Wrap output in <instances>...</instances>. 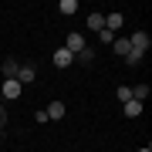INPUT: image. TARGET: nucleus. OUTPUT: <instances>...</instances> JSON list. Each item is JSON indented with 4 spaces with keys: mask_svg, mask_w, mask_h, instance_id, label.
Returning a JSON list of instances; mask_svg holds the SVG:
<instances>
[{
    "mask_svg": "<svg viewBox=\"0 0 152 152\" xmlns=\"http://www.w3.org/2000/svg\"><path fill=\"white\" fill-rule=\"evenodd\" d=\"M118 102L125 105V102H132V88H125V85H118Z\"/></svg>",
    "mask_w": 152,
    "mask_h": 152,
    "instance_id": "2eb2a0df",
    "label": "nucleus"
},
{
    "mask_svg": "<svg viewBox=\"0 0 152 152\" xmlns=\"http://www.w3.org/2000/svg\"><path fill=\"white\" fill-rule=\"evenodd\" d=\"M54 64H58V68H68V64H75V54L61 48V51H54Z\"/></svg>",
    "mask_w": 152,
    "mask_h": 152,
    "instance_id": "6e6552de",
    "label": "nucleus"
},
{
    "mask_svg": "<svg viewBox=\"0 0 152 152\" xmlns=\"http://www.w3.org/2000/svg\"><path fill=\"white\" fill-rule=\"evenodd\" d=\"M112 51H115V54H118V58H125V54H129V51H132L129 37H115V41H112Z\"/></svg>",
    "mask_w": 152,
    "mask_h": 152,
    "instance_id": "0eeeda50",
    "label": "nucleus"
},
{
    "mask_svg": "<svg viewBox=\"0 0 152 152\" xmlns=\"http://www.w3.org/2000/svg\"><path fill=\"white\" fill-rule=\"evenodd\" d=\"M4 125H7V108L0 105V132H4Z\"/></svg>",
    "mask_w": 152,
    "mask_h": 152,
    "instance_id": "a211bd4d",
    "label": "nucleus"
},
{
    "mask_svg": "<svg viewBox=\"0 0 152 152\" xmlns=\"http://www.w3.org/2000/svg\"><path fill=\"white\" fill-rule=\"evenodd\" d=\"M122 24H125V17H122L118 10H115V14H108V17H105V31H112V34H118V27H122Z\"/></svg>",
    "mask_w": 152,
    "mask_h": 152,
    "instance_id": "39448f33",
    "label": "nucleus"
},
{
    "mask_svg": "<svg viewBox=\"0 0 152 152\" xmlns=\"http://www.w3.org/2000/svg\"><path fill=\"white\" fill-rule=\"evenodd\" d=\"M125 115H129V118L142 115V105H139V102H125Z\"/></svg>",
    "mask_w": 152,
    "mask_h": 152,
    "instance_id": "ddd939ff",
    "label": "nucleus"
},
{
    "mask_svg": "<svg viewBox=\"0 0 152 152\" xmlns=\"http://www.w3.org/2000/svg\"><path fill=\"white\" fill-rule=\"evenodd\" d=\"M142 58H145V54H139V51H129V54H125V64H129V68H135Z\"/></svg>",
    "mask_w": 152,
    "mask_h": 152,
    "instance_id": "4468645a",
    "label": "nucleus"
},
{
    "mask_svg": "<svg viewBox=\"0 0 152 152\" xmlns=\"http://www.w3.org/2000/svg\"><path fill=\"white\" fill-rule=\"evenodd\" d=\"M61 10H64V14H75L78 10V0H61Z\"/></svg>",
    "mask_w": 152,
    "mask_h": 152,
    "instance_id": "dca6fc26",
    "label": "nucleus"
},
{
    "mask_svg": "<svg viewBox=\"0 0 152 152\" xmlns=\"http://www.w3.org/2000/svg\"><path fill=\"white\" fill-rule=\"evenodd\" d=\"M145 98H149V85H135V88H132V102L145 105Z\"/></svg>",
    "mask_w": 152,
    "mask_h": 152,
    "instance_id": "f8f14e48",
    "label": "nucleus"
},
{
    "mask_svg": "<svg viewBox=\"0 0 152 152\" xmlns=\"http://www.w3.org/2000/svg\"><path fill=\"white\" fill-rule=\"evenodd\" d=\"M129 44H132V51L145 54V51H149V44H152V37H149L145 31H139V34H132V37H129Z\"/></svg>",
    "mask_w": 152,
    "mask_h": 152,
    "instance_id": "f03ea898",
    "label": "nucleus"
},
{
    "mask_svg": "<svg viewBox=\"0 0 152 152\" xmlns=\"http://www.w3.org/2000/svg\"><path fill=\"white\" fill-rule=\"evenodd\" d=\"M34 78H37V71H34V64H20V68H17V81H20V85H31Z\"/></svg>",
    "mask_w": 152,
    "mask_h": 152,
    "instance_id": "20e7f679",
    "label": "nucleus"
},
{
    "mask_svg": "<svg viewBox=\"0 0 152 152\" xmlns=\"http://www.w3.org/2000/svg\"><path fill=\"white\" fill-rule=\"evenodd\" d=\"M75 61H78V64H88V68H91V64H95V51H91V48L78 51V54H75Z\"/></svg>",
    "mask_w": 152,
    "mask_h": 152,
    "instance_id": "9b49d317",
    "label": "nucleus"
},
{
    "mask_svg": "<svg viewBox=\"0 0 152 152\" xmlns=\"http://www.w3.org/2000/svg\"><path fill=\"white\" fill-rule=\"evenodd\" d=\"M139 152H152V149H149V145H145V149H139Z\"/></svg>",
    "mask_w": 152,
    "mask_h": 152,
    "instance_id": "6ab92c4d",
    "label": "nucleus"
},
{
    "mask_svg": "<svg viewBox=\"0 0 152 152\" xmlns=\"http://www.w3.org/2000/svg\"><path fill=\"white\" fill-rule=\"evenodd\" d=\"M0 95H4L7 102H14V98H20V95H24V85L17 81V78H7V81H4V88H0Z\"/></svg>",
    "mask_w": 152,
    "mask_h": 152,
    "instance_id": "f257e3e1",
    "label": "nucleus"
},
{
    "mask_svg": "<svg viewBox=\"0 0 152 152\" xmlns=\"http://www.w3.org/2000/svg\"><path fill=\"white\" fill-rule=\"evenodd\" d=\"M102 27H105V14H88V31L98 34Z\"/></svg>",
    "mask_w": 152,
    "mask_h": 152,
    "instance_id": "9d476101",
    "label": "nucleus"
},
{
    "mask_svg": "<svg viewBox=\"0 0 152 152\" xmlns=\"http://www.w3.org/2000/svg\"><path fill=\"white\" fill-rule=\"evenodd\" d=\"M98 41H102V44H112V41H115V34H112V31H105V27H102V31H98Z\"/></svg>",
    "mask_w": 152,
    "mask_h": 152,
    "instance_id": "f3484780",
    "label": "nucleus"
},
{
    "mask_svg": "<svg viewBox=\"0 0 152 152\" xmlns=\"http://www.w3.org/2000/svg\"><path fill=\"white\" fill-rule=\"evenodd\" d=\"M17 68H20V64H17L14 58H7L4 64H0V71H4V81H7V78H17Z\"/></svg>",
    "mask_w": 152,
    "mask_h": 152,
    "instance_id": "1a4fd4ad",
    "label": "nucleus"
},
{
    "mask_svg": "<svg viewBox=\"0 0 152 152\" xmlns=\"http://www.w3.org/2000/svg\"><path fill=\"white\" fill-rule=\"evenodd\" d=\"M44 112H48V122H54V118H64V102H51Z\"/></svg>",
    "mask_w": 152,
    "mask_h": 152,
    "instance_id": "423d86ee",
    "label": "nucleus"
},
{
    "mask_svg": "<svg viewBox=\"0 0 152 152\" xmlns=\"http://www.w3.org/2000/svg\"><path fill=\"white\" fill-rule=\"evenodd\" d=\"M64 51H71V54L85 51V37H81V34H68V37H64Z\"/></svg>",
    "mask_w": 152,
    "mask_h": 152,
    "instance_id": "7ed1b4c3",
    "label": "nucleus"
}]
</instances>
